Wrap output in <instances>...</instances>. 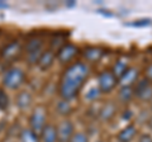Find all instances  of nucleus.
<instances>
[{
	"label": "nucleus",
	"mask_w": 152,
	"mask_h": 142,
	"mask_svg": "<svg viewBox=\"0 0 152 142\" xmlns=\"http://www.w3.org/2000/svg\"><path fill=\"white\" fill-rule=\"evenodd\" d=\"M19 142H41L39 136H37L34 132H32L29 128H23L19 133Z\"/></svg>",
	"instance_id": "6ab92c4d"
},
{
	"label": "nucleus",
	"mask_w": 152,
	"mask_h": 142,
	"mask_svg": "<svg viewBox=\"0 0 152 142\" xmlns=\"http://www.w3.org/2000/svg\"><path fill=\"white\" fill-rule=\"evenodd\" d=\"M79 53H80V50L77 46H75L74 43H65L56 52V61L61 65L67 66L70 64L75 62V59Z\"/></svg>",
	"instance_id": "423d86ee"
},
{
	"label": "nucleus",
	"mask_w": 152,
	"mask_h": 142,
	"mask_svg": "<svg viewBox=\"0 0 152 142\" xmlns=\"http://www.w3.org/2000/svg\"><path fill=\"white\" fill-rule=\"evenodd\" d=\"M56 62V52L52 51L51 48L48 50H45V52L41 55L39 60L37 62V69L41 70V71H48L50 69L53 67V65Z\"/></svg>",
	"instance_id": "9b49d317"
},
{
	"label": "nucleus",
	"mask_w": 152,
	"mask_h": 142,
	"mask_svg": "<svg viewBox=\"0 0 152 142\" xmlns=\"http://www.w3.org/2000/svg\"><path fill=\"white\" fill-rule=\"evenodd\" d=\"M142 78H145L147 81H150L152 84V62L147 64L146 67L142 70Z\"/></svg>",
	"instance_id": "b1692460"
},
{
	"label": "nucleus",
	"mask_w": 152,
	"mask_h": 142,
	"mask_svg": "<svg viewBox=\"0 0 152 142\" xmlns=\"http://www.w3.org/2000/svg\"><path fill=\"white\" fill-rule=\"evenodd\" d=\"M137 142H152V136L150 133H142L138 136Z\"/></svg>",
	"instance_id": "393cba45"
},
{
	"label": "nucleus",
	"mask_w": 152,
	"mask_h": 142,
	"mask_svg": "<svg viewBox=\"0 0 152 142\" xmlns=\"http://www.w3.org/2000/svg\"><path fill=\"white\" fill-rule=\"evenodd\" d=\"M81 56L85 64H96L103 59L104 50L96 46H88L81 51Z\"/></svg>",
	"instance_id": "9d476101"
},
{
	"label": "nucleus",
	"mask_w": 152,
	"mask_h": 142,
	"mask_svg": "<svg viewBox=\"0 0 152 142\" xmlns=\"http://www.w3.org/2000/svg\"><path fill=\"white\" fill-rule=\"evenodd\" d=\"M90 76V66L84 61L65 66L57 85V94L62 100L71 102L79 97Z\"/></svg>",
	"instance_id": "f257e3e1"
},
{
	"label": "nucleus",
	"mask_w": 152,
	"mask_h": 142,
	"mask_svg": "<svg viewBox=\"0 0 152 142\" xmlns=\"http://www.w3.org/2000/svg\"><path fill=\"white\" fill-rule=\"evenodd\" d=\"M57 128V140L58 142H69L75 135V124L69 118H62L56 124Z\"/></svg>",
	"instance_id": "1a4fd4ad"
},
{
	"label": "nucleus",
	"mask_w": 152,
	"mask_h": 142,
	"mask_svg": "<svg viewBox=\"0 0 152 142\" xmlns=\"http://www.w3.org/2000/svg\"><path fill=\"white\" fill-rule=\"evenodd\" d=\"M26 71L19 66H10L4 71L1 76V86L7 90L19 91L26 84Z\"/></svg>",
	"instance_id": "f03ea898"
},
{
	"label": "nucleus",
	"mask_w": 152,
	"mask_h": 142,
	"mask_svg": "<svg viewBox=\"0 0 152 142\" xmlns=\"http://www.w3.org/2000/svg\"><path fill=\"white\" fill-rule=\"evenodd\" d=\"M41 142H58L57 140V128L53 123H47V126L43 128V131L39 135Z\"/></svg>",
	"instance_id": "dca6fc26"
},
{
	"label": "nucleus",
	"mask_w": 152,
	"mask_h": 142,
	"mask_svg": "<svg viewBox=\"0 0 152 142\" xmlns=\"http://www.w3.org/2000/svg\"><path fill=\"white\" fill-rule=\"evenodd\" d=\"M98 142H104V141H98Z\"/></svg>",
	"instance_id": "cd10ccee"
},
{
	"label": "nucleus",
	"mask_w": 152,
	"mask_h": 142,
	"mask_svg": "<svg viewBox=\"0 0 152 142\" xmlns=\"http://www.w3.org/2000/svg\"><path fill=\"white\" fill-rule=\"evenodd\" d=\"M134 99V93H133V88L131 86H119L118 90V100L123 104H128Z\"/></svg>",
	"instance_id": "a211bd4d"
},
{
	"label": "nucleus",
	"mask_w": 152,
	"mask_h": 142,
	"mask_svg": "<svg viewBox=\"0 0 152 142\" xmlns=\"http://www.w3.org/2000/svg\"><path fill=\"white\" fill-rule=\"evenodd\" d=\"M33 104V95L29 90H19L15 95V105L20 111H28Z\"/></svg>",
	"instance_id": "4468645a"
},
{
	"label": "nucleus",
	"mask_w": 152,
	"mask_h": 142,
	"mask_svg": "<svg viewBox=\"0 0 152 142\" xmlns=\"http://www.w3.org/2000/svg\"><path fill=\"white\" fill-rule=\"evenodd\" d=\"M131 65H129V61H128L127 57H119L114 61L113 66L110 67V71L114 74V76L118 79V81L123 78V75H124L128 70H129Z\"/></svg>",
	"instance_id": "2eb2a0df"
},
{
	"label": "nucleus",
	"mask_w": 152,
	"mask_h": 142,
	"mask_svg": "<svg viewBox=\"0 0 152 142\" xmlns=\"http://www.w3.org/2000/svg\"><path fill=\"white\" fill-rule=\"evenodd\" d=\"M69 142H90V140H89V137H88V135L85 133V132L77 131V132H75L72 138H71Z\"/></svg>",
	"instance_id": "5701e85b"
},
{
	"label": "nucleus",
	"mask_w": 152,
	"mask_h": 142,
	"mask_svg": "<svg viewBox=\"0 0 152 142\" xmlns=\"http://www.w3.org/2000/svg\"><path fill=\"white\" fill-rule=\"evenodd\" d=\"M57 112H58V114L64 116L66 118V116H69L70 113L72 112V105H71V102L60 99V103L57 104Z\"/></svg>",
	"instance_id": "412c9836"
},
{
	"label": "nucleus",
	"mask_w": 152,
	"mask_h": 142,
	"mask_svg": "<svg viewBox=\"0 0 152 142\" xmlns=\"http://www.w3.org/2000/svg\"><path fill=\"white\" fill-rule=\"evenodd\" d=\"M138 136V128L136 124L129 123V124L124 126L123 128L117 133V141L118 142H132Z\"/></svg>",
	"instance_id": "f8f14e48"
},
{
	"label": "nucleus",
	"mask_w": 152,
	"mask_h": 142,
	"mask_svg": "<svg viewBox=\"0 0 152 142\" xmlns=\"http://www.w3.org/2000/svg\"><path fill=\"white\" fill-rule=\"evenodd\" d=\"M22 53H23L22 42L18 40H14V41H10L9 43H7L0 50V59L3 61H5V62H13Z\"/></svg>",
	"instance_id": "0eeeda50"
},
{
	"label": "nucleus",
	"mask_w": 152,
	"mask_h": 142,
	"mask_svg": "<svg viewBox=\"0 0 152 142\" xmlns=\"http://www.w3.org/2000/svg\"><path fill=\"white\" fill-rule=\"evenodd\" d=\"M133 93H134V99H138L143 103H150L152 100V84L141 76V79L133 86Z\"/></svg>",
	"instance_id": "6e6552de"
},
{
	"label": "nucleus",
	"mask_w": 152,
	"mask_h": 142,
	"mask_svg": "<svg viewBox=\"0 0 152 142\" xmlns=\"http://www.w3.org/2000/svg\"><path fill=\"white\" fill-rule=\"evenodd\" d=\"M10 107V97L8 94V90L0 86V112H7Z\"/></svg>",
	"instance_id": "aec40b11"
},
{
	"label": "nucleus",
	"mask_w": 152,
	"mask_h": 142,
	"mask_svg": "<svg viewBox=\"0 0 152 142\" xmlns=\"http://www.w3.org/2000/svg\"><path fill=\"white\" fill-rule=\"evenodd\" d=\"M100 95H102V93L98 89V86H93L86 91V94H85V99H88L90 102H94V100H96V99H99Z\"/></svg>",
	"instance_id": "4be33fe9"
},
{
	"label": "nucleus",
	"mask_w": 152,
	"mask_h": 142,
	"mask_svg": "<svg viewBox=\"0 0 152 142\" xmlns=\"http://www.w3.org/2000/svg\"><path fill=\"white\" fill-rule=\"evenodd\" d=\"M96 86L100 90L102 94L104 95H108V94L113 93L115 89L119 86V81L118 79L114 76V74L110 71V69H105L102 70L98 74L96 78Z\"/></svg>",
	"instance_id": "39448f33"
},
{
	"label": "nucleus",
	"mask_w": 152,
	"mask_h": 142,
	"mask_svg": "<svg viewBox=\"0 0 152 142\" xmlns=\"http://www.w3.org/2000/svg\"><path fill=\"white\" fill-rule=\"evenodd\" d=\"M115 113H117V105L113 102H108L102 107L100 112H99V116H100L103 121L108 122L115 116Z\"/></svg>",
	"instance_id": "f3484780"
},
{
	"label": "nucleus",
	"mask_w": 152,
	"mask_h": 142,
	"mask_svg": "<svg viewBox=\"0 0 152 142\" xmlns=\"http://www.w3.org/2000/svg\"><path fill=\"white\" fill-rule=\"evenodd\" d=\"M141 76H142L141 71L137 67H134V66H131L129 70H128L127 72L123 75V78L119 80V86H131V88H133L134 84L141 79Z\"/></svg>",
	"instance_id": "ddd939ff"
},
{
	"label": "nucleus",
	"mask_w": 152,
	"mask_h": 142,
	"mask_svg": "<svg viewBox=\"0 0 152 142\" xmlns=\"http://www.w3.org/2000/svg\"><path fill=\"white\" fill-rule=\"evenodd\" d=\"M150 104H151V109H152V100H151V102H150Z\"/></svg>",
	"instance_id": "bb28decb"
},
{
	"label": "nucleus",
	"mask_w": 152,
	"mask_h": 142,
	"mask_svg": "<svg viewBox=\"0 0 152 142\" xmlns=\"http://www.w3.org/2000/svg\"><path fill=\"white\" fill-rule=\"evenodd\" d=\"M47 108L45 105H36L32 109L29 117H28V128L34 132L37 136L41 135V132L47 126Z\"/></svg>",
	"instance_id": "20e7f679"
},
{
	"label": "nucleus",
	"mask_w": 152,
	"mask_h": 142,
	"mask_svg": "<svg viewBox=\"0 0 152 142\" xmlns=\"http://www.w3.org/2000/svg\"><path fill=\"white\" fill-rule=\"evenodd\" d=\"M146 123H147V127H148V128L152 131V114H150V116H148V118H147Z\"/></svg>",
	"instance_id": "a878e982"
},
{
	"label": "nucleus",
	"mask_w": 152,
	"mask_h": 142,
	"mask_svg": "<svg viewBox=\"0 0 152 142\" xmlns=\"http://www.w3.org/2000/svg\"><path fill=\"white\" fill-rule=\"evenodd\" d=\"M45 42L39 37H32L23 46V53L26 56L28 65L36 66L41 55L45 52Z\"/></svg>",
	"instance_id": "7ed1b4c3"
}]
</instances>
